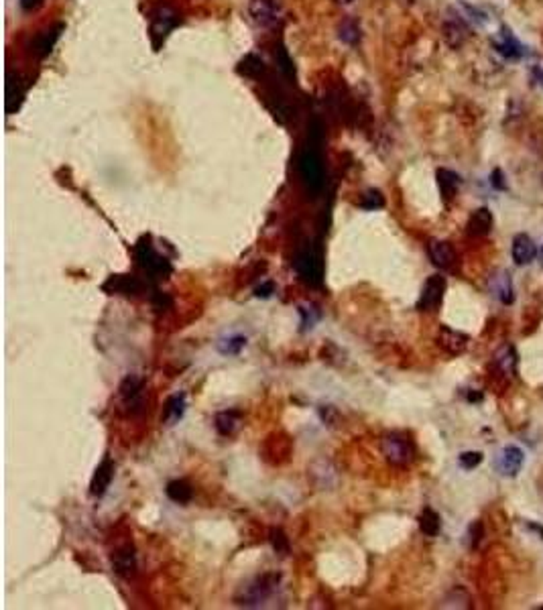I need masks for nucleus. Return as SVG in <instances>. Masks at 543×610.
I'll use <instances>...</instances> for the list:
<instances>
[{
	"label": "nucleus",
	"instance_id": "nucleus-1",
	"mask_svg": "<svg viewBox=\"0 0 543 610\" xmlns=\"http://www.w3.org/2000/svg\"><path fill=\"white\" fill-rule=\"evenodd\" d=\"M320 145H322V131L315 124L313 131H311V136H309V142L304 147V151L300 153V159H297L300 177H302L307 192L311 194V198H315L324 190V183H326V179H324V157H322Z\"/></svg>",
	"mask_w": 543,
	"mask_h": 610
},
{
	"label": "nucleus",
	"instance_id": "nucleus-2",
	"mask_svg": "<svg viewBox=\"0 0 543 610\" xmlns=\"http://www.w3.org/2000/svg\"><path fill=\"white\" fill-rule=\"evenodd\" d=\"M135 259H136V265L147 272L151 279H167L171 275V271H173L169 261H167L165 257H161V255L153 248L151 238L149 237L138 240V244H136L135 248Z\"/></svg>",
	"mask_w": 543,
	"mask_h": 610
},
{
	"label": "nucleus",
	"instance_id": "nucleus-3",
	"mask_svg": "<svg viewBox=\"0 0 543 610\" xmlns=\"http://www.w3.org/2000/svg\"><path fill=\"white\" fill-rule=\"evenodd\" d=\"M295 271L297 275L313 287H320L324 281V255L320 246H306L300 250L295 259Z\"/></svg>",
	"mask_w": 543,
	"mask_h": 610
},
{
	"label": "nucleus",
	"instance_id": "nucleus-4",
	"mask_svg": "<svg viewBox=\"0 0 543 610\" xmlns=\"http://www.w3.org/2000/svg\"><path fill=\"white\" fill-rule=\"evenodd\" d=\"M177 25H179V12L171 4H159L151 12V41H153V47L159 49Z\"/></svg>",
	"mask_w": 543,
	"mask_h": 610
},
{
	"label": "nucleus",
	"instance_id": "nucleus-5",
	"mask_svg": "<svg viewBox=\"0 0 543 610\" xmlns=\"http://www.w3.org/2000/svg\"><path fill=\"white\" fill-rule=\"evenodd\" d=\"M383 456L395 466H407L415 456V447L403 434H389L380 440Z\"/></svg>",
	"mask_w": 543,
	"mask_h": 610
},
{
	"label": "nucleus",
	"instance_id": "nucleus-6",
	"mask_svg": "<svg viewBox=\"0 0 543 610\" xmlns=\"http://www.w3.org/2000/svg\"><path fill=\"white\" fill-rule=\"evenodd\" d=\"M279 577H281L279 574H263V576L257 577L252 584H248L244 588L242 598H238L240 604H244V607H259L263 600L269 598V594L275 590V586L279 584Z\"/></svg>",
	"mask_w": 543,
	"mask_h": 610
},
{
	"label": "nucleus",
	"instance_id": "nucleus-7",
	"mask_svg": "<svg viewBox=\"0 0 543 610\" xmlns=\"http://www.w3.org/2000/svg\"><path fill=\"white\" fill-rule=\"evenodd\" d=\"M248 10H250L252 21L263 29L277 27V23H281V15H283L277 0H252Z\"/></svg>",
	"mask_w": 543,
	"mask_h": 610
},
{
	"label": "nucleus",
	"instance_id": "nucleus-8",
	"mask_svg": "<svg viewBox=\"0 0 543 610\" xmlns=\"http://www.w3.org/2000/svg\"><path fill=\"white\" fill-rule=\"evenodd\" d=\"M523 462H525V454L519 445H505L495 458V468L501 476L513 478L521 472Z\"/></svg>",
	"mask_w": 543,
	"mask_h": 610
},
{
	"label": "nucleus",
	"instance_id": "nucleus-9",
	"mask_svg": "<svg viewBox=\"0 0 543 610\" xmlns=\"http://www.w3.org/2000/svg\"><path fill=\"white\" fill-rule=\"evenodd\" d=\"M118 395H120V403L122 407H127V411L131 415H136L142 411V380L138 376H127L122 382H120V389H118Z\"/></svg>",
	"mask_w": 543,
	"mask_h": 610
},
{
	"label": "nucleus",
	"instance_id": "nucleus-10",
	"mask_svg": "<svg viewBox=\"0 0 543 610\" xmlns=\"http://www.w3.org/2000/svg\"><path fill=\"white\" fill-rule=\"evenodd\" d=\"M443 291H445V279L441 275H434L425 281L421 297L417 302V309L421 311H436L441 305L443 299Z\"/></svg>",
	"mask_w": 543,
	"mask_h": 610
},
{
	"label": "nucleus",
	"instance_id": "nucleus-11",
	"mask_svg": "<svg viewBox=\"0 0 543 610\" xmlns=\"http://www.w3.org/2000/svg\"><path fill=\"white\" fill-rule=\"evenodd\" d=\"M493 47L501 53V55H505L507 59H519V57H523V53H525V49H523V45L519 43V39L513 35L509 27H503L499 33L493 37Z\"/></svg>",
	"mask_w": 543,
	"mask_h": 610
},
{
	"label": "nucleus",
	"instance_id": "nucleus-12",
	"mask_svg": "<svg viewBox=\"0 0 543 610\" xmlns=\"http://www.w3.org/2000/svg\"><path fill=\"white\" fill-rule=\"evenodd\" d=\"M108 293H120V295H138L145 291V283L131 275H112L102 285Z\"/></svg>",
	"mask_w": 543,
	"mask_h": 610
},
{
	"label": "nucleus",
	"instance_id": "nucleus-13",
	"mask_svg": "<svg viewBox=\"0 0 543 610\" xmlns=\"http://www.w3.org/2000/svg\"><path fill=\"white\" fill-rule=\"evenodd\" d=\"M510 255L517 265H529L537 257V246L527 234H517L510 244Z\"/></svg>",
	"mask_w": 543,
	"mask_h": 610
},
{
	"label": "nucleus",
	"instance_id": "nucleus-14",
	"mask_svg": "<svg viewBox=\"0 0 543 610\" xmlns=\"http://www.w3.org/2000/svg\"><path fill=\"white\" fill-rule=\"evenodd\" d=\"M427 250H430V259H432V263L436 267H440V269H452L454 267V263H456V250H454V246L450 242H445V240H432L430 246H427Z\"/></svg>",
	"mask_w": 543,
	"mask_h": 610
},
{
	"label": "nucleus",
	"instance_id": "nucleus-15",
	"mask_svg": "<svg viewBox=\"0 0 543 610\" xmlns=\"http://www.w3.org/2000/svg\"><path fill=\"white\" fill-rule=\"evenodd\" d=\"M64 31V25H55V27H49L41 33H37V37L33 39V45H31V53L37 55V57H45L51 53V49L55 47L59 35Z\"/></svg>",
	"mask_w": 543,
	"mask_h": 610
},
{
	"label": "nucleus",
	"instance_id": "nucleus-16",
	"mask_svg": "<svg viewBox=\"0 0 543 610\" xmlns=\"http://www.w3.org/2000/svg\"><path fill=\"white\" fill-rule=\"evenodd\" d=\"M493 364H495V369L503 374L505 378H513V376L517 374V367H519V356H517V350H515L513 346H509V344H505L503 348H499V350H497Z\"/></svg>",
	"mask_w": 543,
	"mask_h": 610
},
{
	"label": "nucleus",
	"instance_id": "nucleus-17",
	"mask_svg": "<svg viewBox=\"0 0 543 610\" xmlns=\"http://www.w3.org/2000/svg\"><path fill=\"white\" fill-rule=\"evenodd\" d=\"M23 98H25V82H23L21 73L8 71V77H6V112L12 114L17 110V104L21 106Z\"/></svg>",
	"mask_w": 543,
	"mask_h": 610
},
{
	"label": "nucleus",
	"instance_id": "nucleus-18",
	"mask_svg": "<svg viewBox=\"0 0 543 610\" xmlns=\"http://www.w3.org/2000/svg\"><path fill=\"white\" fill-rule=\"evenodd\" d=\"M438 342H440V346L448 354H454V356L462 354L468 348V336L462 334V332L450 330V328H441Z\"/></svg>",
	"mask_w": 543,
	"mask_h": 610
},
{
	"label": "nucleus",
	"instance_id": "nucleus-19",
	"mask_svg": "<svg viewBox=\"0 0 543 610\" xmlns=\"http://www.w3.org/2000/svg\"><path fill=\"white\" fill-rule=\"evenodd\" d=\"M112 478H114V462L110 458H104V462L96 468V474H94L92 484H90L92 497H102L104 492L108 490Z\"/></svg>",
	"mask_w": 543,
	"mask_h": 610
},
{
	"label": "nucleus",
	"instance_id": "nucleus-20",
	"mask_svg": "<svg viewBox=\"0 0 543 610\" xmlns=\"http://www.w3.org/2000/svg\"><path fill=\"white\" fill-rule=\"evenodd\" d=\"M493 228V212L488 207H478L468 218L466 230L470 237H486Z\"/></svg>",
	"mask_w": 543,
	"mask_h": 610
},
{
	"label": "nucleus",
	"instance_id": "nucleus-21",
	"mask_svg": "<svg viewBox=\"0 0 543 610\" xmlns=\"http://www.w3.org/2000/svg\"><path fill=\"white\" fill-rule=\"evenodd\" d=\"M490 289L495 293V297L503 305H510L515 302V289H513V281L507 271H499L493 281H490Z\"/></svg>",
	"mask_w": 543,
	"mask_h": 610
},
{
	"label": "nucleus",
	"instance_id": "nucleus-22",
	"mask_svg": "<svg viewBox=\"0 0 543 610\" xmlns=\"http://www.w3.org/2000/svg\"><path fill=\"white\" fill-rule=\"evenodd\" d=\"M112 564H114L116 574H120V576L125 577L133 576L136 570V560L133 547H131V545H125V547L116 549V551L112 553Z\"/></svg>",
	"mask_w": 543,
	"mask_h": 610
},
{
	"label": "nucleus",
	"instance_id": "nucleus-23",
	"mask_svg": "<svg viewBox=\"0 0 543 610\" xmlns=\"http://www.w3.org/2000/svg\"><path fill=\"white\" fill-rule=\"evenodd\" d=\"M468 23L462 17H454L443 25V37L452 47H460L468 39Z\"/></svg>",
	"mask_w": 543,
	"mask_h": 610
},
{
	"label": "nucleus",
	"instance_id": "nucleus-24",
	"mask_svg": "<svg viewBox=\"0 0 543 610\" xmlns=\"http://www.w3.org/2000/svg\"><path fill=\"white\" fill-rule=\"evenodd\" d=\"M438 185H440L441 198L445 202L454 200L460 187V175L452 169H438Z\"/></svg>",
	"mask_w": 543,
	"mask_h": 610
},
{
	"label": "nucleus",
	"instance_id": "nucleus-25",
	"mask_svg": "<svg viewBox=\"0 0 543 610\" xmlns=\"http://www.w3.org/2000/svg\"><path fill=\"white\" fill-rule=\"evenodd\" d=\"M238 73L244 75V77H248V80H261L267 73V66H265V62L259 55L250 53V55H246L238 64Z\"/></svg>",
	"mask_w": 543,
	"mask_h": 610
},
{
	"label": "nucleus",
	"instance_id": "nucleus-26",
	"mask_svg": "<svg viewBox=\"0 0 543 610\" xmlns=\"http://www.w3.org/2000/svg\"><path fill=\"white\" fill-rule=\"evenodd\" d=\"M167 497H169L173 503H177V505H185V503L192 501L194 488L185 480H171L169 484H167Z\"/></svg>",
	"mask_w": 543,
	"mask_h": 610
},
{
	"label": "nucleus",
	"instance_id": "nucleus-27",
	"mask_svg": "<svg viewBox=\"0 0 543 610\" xmlns=\"http://www.w3.org/2000/svg\"><path fill=\"white\" fill-rule=\"evenodd\" d=\"M419 529L423 535L427 537H436L441 529L440 515L434 508H423V512L419 515Z\"/></svg>",
	"mask_w": 543,
	"mask_h": 610
},
{
	"label": "nucleus",
	"instance_id": "nucleus-28",
	"mask_svg": "<svg viewBox=\"0 0 543 610\" xmlns=\"http://www.w3.org/2000/svg\"><path fill=\"white\" fill-rule=\"evenodd\" d=\"M238 425H240V417L234 411H222V413L216 415V429L224 438L232 436L238 429Z\"/></svg>",
	"mask_w": 543,
	"mask_h": 610
},
{
	"label": "nucleus",
	"instance_id": "nucleus-29",
	"mask_svg": "<svg viewBox=\"0 0 543 610\" xmlns=\"http://www.w3.org/2000/svg\"><path fill=\"white\" fill-rule=\"evenodd\" d=\"M338 37L348 43V45H356L360 41V27L354 19H344L338 27Z\"/></svg>",
	"mask_w": 543,
	"mask_h": 610
},
{
	"label": "nucleus",
	"instance_id": "nucleus-30",
	"mask_svg": "<svg viewBox=\"0 0 543 610\" xmlns=\"http://www.w3.org/2000/svg\"><path fill=\"white\" fill-rule=\"evenodd\" d=\"M183 411H185V395L183 393L181 395H173L169 401H167V405H165V421L167 423L179 421L181 415H183Z\"/></svg>",
	"mask_w": 543,
	"mask_h": 610
},
{
	"label": "nucleus",
	"instance_id": "nucleus-31",
	"mask_svg": "<svg viewBox=\"0 0 543 610\" xmlns=\"http://www.w3.org/2000/svg\"><path fill=\"white\" fill-rule=\"evenodd\" d=\"M269 539H271L273 549L277 553H287L289 551V537L283 533V529H271Z\"/></svg>",
	"mask_w": 543,
	"mask_h": 610
},
{
	"label": "nucleus",
	"instance_id": "nucleus-32",
	"mask_svg": "<svg viewBox=\"0 0 543 610\" xmlns=\"http://www.w3.org/2000/svg\"><path fill=\"white\" fill-rule=\"evenodd\" d=\"M360 205H362L365 210H378V207L385 205V198H383V194H380L378 190H369V192L362 196Z\"/></svg>",
	"mask_w": 543,
	"mask_h": 610
},
{
	"label": "nucleus",
	"instance_id": "nucleus-33",
	"mask_svg": "<svg viewBox=\"0 0 543 610\" xmlns=\"http://www.w3.org/2000/svg\"><path fill=\"white\" fill-rule=\"evenodd\" d=\"M458 462L464 470H472L482 462V454L480 452H464V454H460Z\"/></svg>",
	"mask_w": 543,
	"mask_h": 610
},
{
	"label": "nucleus",
	"instance_id": "nucleus-34",
	"mask_svg": "<svg viewBox=\"0 0 543 610\" xmlns=\"http://www.w3.org/2000/svg\"><path fill=\"white\" fill-rule=\"evenodd\" d=\"M275 57H277V66L285 75H293V62L289 59V55H287V51L283 47L275 53Z\"/></svg>",
	"mask_w": 543,
	"mask_h": 610
},
{
	"label": "nucleus",
	"instance_id": "nucleus-35",
	"mask_svg": "<svg viewBox=\"0 0 543 610\" xmlns=\"http://www.w3.org/2000/svg\"><path fill=\"white\" fill-rule=\"evenodd\" d=\"M244 344H246V338L234 336V338L226 340V344H220V350H222L224 354H238V352L244 348Z\"/></svg>",
	"mask_w": 543,
	"mask_h": 610
},
{
	"label": "nucleus",
	"instance_id": "nucleus-36",
	"mask_svg": "<svg viewBox=\"0 0 543 610\" xmlns=\"http://www.w3.org/2000/svg\"><path fill=\"white\" fill-rule=\"evenodd\" d=\"M153 304L157 309H169L171 307V297L167 293H161V291H155V297H153Z\"/></svg>",
	"mask_w": 543,
	"mask_h": 610
},
{
	"label": "nucleus",
	"instance_id": "nucleus-37",
	"mask_svg": "<svg viewBox=\"0 0 543 610\" xmlns=\"http://www.w3.org/2000/svg\"><path fill=\"white\" fill-rule=\"evenodd\" d=\"M490 185L495 187V190H507V183L503 181V171L501 169H495L490 173Z\"/></svg>",
	"mask_w": 543,
	"mask_h": 610
},
{
	"label": "nucleus",
	"instance_id": "nucleus-38",
	"mask_svg": "<svg viewBox=\"0 0 543 610\" xmlns=\"http://www.w3.org/2000/svg\"><path fill=\"white\" fill-rule=\"evenodd\" d=\"M273 291H275V283H273V281H267V283H261V285L257 287L255 293H257V297H263V299H265V297H271Z\"/></svg>",
	"mask_w": 543,
	"mask_h": 610
},
{
	"label": "nucleus",
	"instance_id": "nucleus-39",
	"mask_svg": "<svg viewBox=\"0 0 543 610\" xmlns=\"http://www.w3.org/2000/svg\"><path fill=\"white\" fill-rule=\"evenodd\" d=\"M480 535H482V525L480 523H475L472 527H470V539H472V547L478 545L480 542Z\"/></svg>",
	"mask_w": 543,
	"mask_h": 610
},
{
	"label": "nucleus",
	"instance_id": "nucleus-40",
	"mask_svg": "<svg viewBox=\"0 0 543 610\" xmlns=\"http://www.w3.org/2000/svg\"><path fill=\"white\" fill-rule=\"evenodd\" d=\"M19 4H21L23 10H35L37 6L43 4V0H19Z\"/></svg>",
	"mask_w": 543,
	"mask_h": 610
},
{
	"label": "nucleus",
	"instance_id": "nucleus-41",
	"mask_svg": "<svg viewBox=\"0 0 543 610\" xmlns=\"http://www.w3.org/2000/svg\"><path fill=\"white\" fill-rule=\"evenodd\" d=\"M300 311H302V313H306V315H307V307H302ZM315 322H317V317H309V326H313ZM304 326H306V328H307V317H306V320H304Z\"/></svg>",
	"mask_w": 543,
	"mask_h": 610
},
{
	"label": "nucleus",
	"instance_id": "nucleus-42",
	"mask_svg": "<svg viewBox=\"0 0 543 610\" xmlns=\"http://www.w3.org/2000/svg\"><path fill=\"white\" fill-rule=\"evenodd\" d=\"M535 75H537V84H540V86L543 88V69H537V73H535Z\"/></svg>",
	"mask_w": 543,
	"mask_h": 610
},
{
	"label": "nucleus",
	"instance_id": "nucleus-43",
	"mask_svg": "<svg viewBox=\"0 0 543 610\" xmlns=\"http://www.w3.org/2000/svg\"><path fill=\"white\" fill-rule=\"evenodd\" d=\"M336 2H338V4H350L352 0H336Z\"/></svg>",
	"mask_w": 543,
	"mask_h": 610
},
{
	"label": "nucleus",
	"instance_id": "nucleus-44",
	"mask_svg": "<svg viewBox=\"0 0 543 610\" xmlns=\"http://www.w3.org/2000/svg\"><path fill=\"white\" fill-rule=\"evenodd\" d=\"M542 263H543V248H542Z\"/></svg>",
	"mask_w": 543,
	"mask_h": 610
}]
</instances>
